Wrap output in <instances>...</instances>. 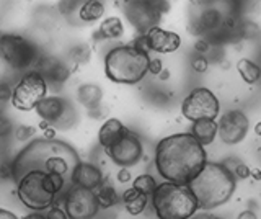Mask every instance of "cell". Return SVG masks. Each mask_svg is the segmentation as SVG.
Listing matches in <instances>:
<instances>
[{
    "label": "cell",
    "mask_w": 261,
    "mask_h": 219,
    "mask_svg": "<svg viewBox=\"0 0 261 219\" xmlns=\"http://www.w3.org/2000/svg\"><path fill=\"white\" fill-rule=\"evenodd\" d=\"M206 162V149L191 133L167 136L155 145L153 164L165 182L188 185Z\"/></svg>",
    "instance_id": "obj_1"
},
{
    "label": "cell",
    "mask_w": 261,
    "mask_h": 219,
    "mask_svg": "<svg viewBox=\"0 0 261 219\" xmlns=\"http://www.w3.org/2000/svg\"><path fill=\"white\" fill-rule=\"evenodd\" d=\"M80 162L82 160L77 151L67 142L39 137V139L31 141L27 148H23L12 160L13 180L18 182L24 174L31 172V170L61 174L69 180Z\"/></svg>",
    "instance_id": "obj_2"
},
{
    "label": "cell",
    "mask_w": 261,
    "mask_h": 219,
    "mask_svg": "<svg viewBox=\"0 0 261 219\" xmlns=\"http://www.w3.org/2000/svg\"><path fill=\"white\" fill-rule=\"evenodd\" d=\"M237 178L225 164L206 162L193 180L188 183L198 201L199 209L209 211L230 201L235 191Z\"/></svg>",
    "instance_id": "obj_3"
},
{
    "label": "cell",
    "mask_w": 261,
    "mask_h": 219,
    "mask_svg": "<svg viewBox=\"0 0 261 219\" xmlns=\"http://www.w3.org/2000/svg\"><path fill=\"white\" fill-rule=\"evenodd\" d=\"M150 54L137 46L121 44L110 50L105 56V74L111 82L136 85L149 74Z\"/></svg>",
    "instance_id": "obj_4"
},
{
    "label": "cell",
    "mask_w": 261,
    "mask_h": 219,
    "mask_svg": "<svg viewBox=\"0 0 261 219\" xmlns=\"http://www.w3.org/2000/svg\"><path fill=\"white\" fill-rule=\"evenodd\" d=\"M67 178L61 174H46L31 170L16 182V197L24 208L44 211L56 205V198L64 188Z\"/></svg>",
    "instance_id": "obj_5"
},
{
    "label": "cell",
    "mask_w": 261,
    "mask_h": 219,
    "mask_svg": "<svg viewBox=\"0 0 261 219\" xmlns=\"http://www.w3.org/2000/svg\"><path fill=\"white\" fill-rule=\"evenodd\" d=\"M150 198L159 219H190L199 209L188 185L163 182L157 185Z\"/></svg>",
    "instance_id": "obj_6"
},
{
    "label": "cell",
    "mask_w": 261,
    "mask_h": 219,
    "mask_svg": "<svg viewBox=\"0 0 261 219\" xmlns=\"http://www.w3.org/2000/svg\"><path fill=\"white\" fill-rule=\"evenodd\" d=\"M233 12L230 0H194L190 7L188 31L201 38L224 35L225 21Z\"/></svg>",
    "instance_id": "obj_7"
},
{
    "label": "cell",
    "mask_w": 261,
    "mask_h": 219,
    "mask_svg": "<svg viewBox=\"0 0 261 219\" xmlns=\"http://www.w3.org/2000/svg\"><path fill=\"white\" fill-rule=\"evenodd\" d=\"M38 47L21 35L0 33V62L18 72H27L39 61Z\"/></svg>",
    "instance_id": "obj_8"
},
{
    "label": "cell",
    "mask_w": 261,
    "mask_h": 219,
    "mask_svg": "<svg viewBox=\"0 0 261 219\" xmlns=\"http://www.w3.org/2000/svg\"><path fill=\"white\" fill-rule=\"evenodd\" d=\"M47 93V80L36 69L23 72V76L13 87L12 105L20 111H31Z\"/></svg>",
    "instance_id": "obj_9"
},
{
    "label": "cell",
    "mask_w": 261,
    "mask_h": 219,
    "mask_svg": "<svg viewBox=\"0 0 261 219\" xmlns=\"http://www.w3.org/2000/svg\"><path fill=\"white\" fill-rule=\"evenodd\" d=\"M220 113V103L216 93L206 87H198L188 93L181 103V115L188 121L198 119H217Z\"/></svg>",
    "instance_id": "obj_10"
},
{
    "label": "cell",
    "mask_w": 261,
    "mask_h": 219,
    "mask_svg": "<svg viewBox=\"0 0 261 219\" xmlns=\"http://www.w3.org/2000/svg\"><path fill=\"white\" fill-rule=\"evenodd\" d=\"M36 113L41 119L47 121L56 129H70L77 121V111L73 108L70 100H65L62 96H44L36 105Z\"/></svg>",
    "instance_id": "obj_11"
},
{
    "label": "cell",
    "mask_w": 261,
    "mask_h": 219,
    "mask_svg": "<svg viewBox=\"0 0 261 219\" xmlns=\"http://www.w3.org/2000/svg\"><path fill=\"white\" fill-rule=\"evenodd\" d=\"M62 208L69 219H93L100 211L95 191L79 185H72L67 190Z\"/></svg>",
    "instance_id": "obj_12"
},
{
    "label": "cell",
    "mask_w": 261,
    "mask_h": 219,
    "mask_svg": "<svg viewBox=\"0 0 261 219\" xmlns=\"http://www.w3.org/2000/svg\"><path fill=\"white\" fill-rule=\"evenodd\" d=\"M105 152L116 165L129 168L141 162L144 156V145H142L141 137L129 129V133L124 137H121V139L114 145H111V148L105 149Z\"/></svg>",
    "instance_id": "obj_13"
},
{
    "label": "cell",
    "mask_w": 261,
    "mask_h": 219,
    "mask_svg": "<svg viewBox=\"0 0 261 219\" xmlns=\"http://www.w3.org/2000/svg\"><path fill=\"white\" fill-rule=\"evenodd\" d=\"M250 129V119L242 110H230L217 121V136L227 145H235L245 139Z\"/></svg>",
    "instance_id": "obj_14"
},
{
    "label": "cell",
    "mask_w": 261,
    "mask_h": 219,
    "mask_svg": "<svg viewBox=\"0 0 261 219\" xmlns=\"http://www.w3.org/2000/svg\"><path fill=\"white\" fill-rule=\"evenodd\" d=\"M124 13L130 25L141 35L157 27L162 18V13L155 10L147 0H129L124 4Z\"/></svg>",
    "instance_id": "obj_15"
},
{
    "label": "cell",
    "mask_w": 261,
    "mask_h": 219,
    "mask_svg": "<svg viewBox=\"0 0 261 219\" xmlns=\"http://www.w3.org/2000/svg\"><path fill=\"white\" fill-rule=\"evenodd\" d=\"M147 38V44H149V50L159 54H170L179 50L181 46V36L175 31H168L163 30L159 25L150 28L147 33H144Z\"/></svg>",
    "instance_id": "obj_16"
},
{
    "label": "cell",
    "mask_w": 261,
    "mask_h": 219,
    "mask_svg": "<svg viewBox=\"0 0 261 219\" xmlns=\"http://www.w3.org/2000/svg\"><path fill=\"white\" fill-rule=\"evenodd\" d=\"M103 180H105V177L101 170L93 164H88V162H80L70 177L72 185L84 186V188H88V190H95L96 186L101 185Z\"/></svg>",
    "instance_id": "obj_17"
},
{
    "label": "cell",
    "mask_w": 261,
    "mask_h": 219,
    "mask_svg": "<svg viewBox=\"0 0 261 219\" xmlns=\"http://www.w3.org/2000/svg\"><path fill=\"white\" fill-rule=\"evenodd\" d=\"M129 133V128L122 125V121L118 118H110L101 125L100 131H98V142L103 149H108L111 145L116 144L121 137H124Z\"/></svg>",
    "instance_id": "obj_18"
},
{
    "label": "cell",
    "mask_w": 261,
    "mask_h": 219,
    "mask_svg": "<svg viewBox=\"0 0 261 219\" xmlns=\"http://www.w3.org/2000/svg\"><path fill=\"white\" fill-rule=\"evenodd\" d=\"M36 70H39L46 80L47 79L53 80L54 84H64L65 80L70 77V72H72L69 64H65L59 59H47L44 62H41Z\"/></svg>",
    "instance_id": "obj_19"
},
{
    "label": "cell",
    "mask_w": 261,
    "mask_h": 219,
    "mask_svg": "<svg viewBox=\"0 0 261 219\" xmlns=\"http://www.w3.org/2000/svg\"><path fill=\"white\" fill-rule=\"evenodd\" d=\"M204 148L212 144L217 137V119H198L191 123L190 131Z\"/></svg>",
    "instance_id": "obj_20"
},
{
    "label": "cell",
    "mask_w": 261,
    "mask_h": 219,
    "mask_svg": "<svg viewBox=\"0 0 261 219\" xmlns=\"http://www.w3.org/2000/svg\"><path fill=\"white\" fill-rule=\"evenodd\" d=\"M101 99H103V90L100 85L95 84H84L79 87L77 90V100L82 107H85L88 111L100 108L101 107Z\"/></svg>",
    "instance_id": "obj_21"
},
{
    "label": "cell",
    "mask_w": 261,
    "mask_h": 219,
    "mask_svg": "<svg viewBox=\"0 0 261 219\" xmlns=\"http://www.w3.org/2000/svg\"><path fill=\"white\" fill-rule=\"evenodd\" d=\"M149 198L150 197H147V194L136 190L134 186H130V188H127L124 193H122V203H124L126 211L130 216L142 214L147 205H149Z\"/></svg>",
    "instance_id": "obj_22"
},
{
    "label": "cell",
    "mask_w": 261,
    "mask_h": 219,
    "mask_svg": "<svg viewBox=\"0 0 261 219\" xmlns=\"http://www.w3.org/2000/svg\"><path fill=\"white\" fill-rule=\"evenodd\" d=\"M124 35V23L119 17H108L101 21L100 28L93 33V39H119Z\"/></svg>",
    "instance_id": "obj_23"
},
{
    "label": "cell",
    "mask_w": 261,
    "mask_h": 219,
    "mask_svg": "<svg viewBox=\"0 0 261 219\" xmlns=\"http://www.w3.org/2000/svg\"><path fill=\"white\" fill-rule=\"evenodd\" d=\"M105 15V4L101 0H85L79 7V18L85 23L98 21Z\"/></svg>",
    "instance_id": "obj_24"
},
{
    "label": "cell",
    "mask_w": 261,
    "mask_h": 219,
    "mask_svg": "<svg viewBox=\"0 0 261 219\" xmlns=\"http://www.w3.org/2000/svg\"><path fill=\"white\" fill-rule=\"evenodd\" d=\"M93 191L96 194V200H98V205H100V208L108 209V208H113V206L118 205L119 194H118L116 190H114V186L110 182L103 180L101 185L96 186Z\"/></svg>",
    "instance_id": "obj_25"
},
{
    "label": "cell",
    "mask_w": 261,
    "mask_h": 219,
    "mask_svg": "<svg viewBox=\"0 0 261 219\" xmlns=\"http://www.w3.org/2000/svg\"><path fill=\"white\" fill-rule=\"evenodd\" d=\"M237 70H239L240 77L243 79V82H247L250 85L256 84L261 79V67L256 62H253L251 59H240L237 62Z\"/></svg>",
    "instance_id": "obj_26"
},
{
    "label": "cell",
    "mask_w": 261,
    "mask_h": 219,
    "mask_svg": "<svg viewBox=\"0 0 261 219\" xmlns=\"http://www.w3.org/2000/svg\"><path fill=\"white\" fill-rule=\"evenodd\" d=\"M90 59V50L87 44H82V46H77L73 47V50L70 51L69 54V67L72 70H77L79 66H82V64H87Z\"/></svg>",
    "instance_id": "obj_27"
},
{
    "label": "cell",
    "mask_w": 261,
    "mask_h": 219,
    "mask_svg": "<svg viewBox=\"0 0 261 219\" xmlns=\"http://www.w3.org/2000/svg\"><path fill=\"white\" fill-rule=\"evenodd\" d=\"M133 186L136 190H139L141 193L147 194V197H152V193L157 188V182L155 178L149 174H142V175H137L134 180H133Z\"/></svg>",
    "instance_id": "obj_28"
},
{
    "label": "cell",
    "mask_w": 261,
    "mask_h": 219,
    "mask_svg": "<svg viewBox=\"0 0 261 219\" xmlns=\"http://www.w3.org/2000/svg\"><path fill=\"white\" fill-rule=\"evenodd\" d=\"M80 0H59L57 4V10L61 15H70L73 10H79Z\"/></svg>",
    "instance_id": "obj_29"
},
{
    "label": "cell",
    "mask_w": 261,
    "mask_h": 219,
    "mask_svg": "<svg viewBox=\"0 0 261 219\" xmlns=\"http://www.w3.org/2000/svg\"><path fill=\"white\" fill-rule=\"evenodd\" d=\"M35 133H36V128L21 125V126H18L15 129V137H16V141L24 142V141H30V137L35 136Z\"/></svg>",
    "instance_id": "obj_30"
},
{
    "label": "cell",
    "mask_w": 261,
    "mask_h": 219,
    "mask_svg": "<svg viewBox=\"0 0 261 219\" xmlns=\"http://www.w3.org/2000/svg\"><path fill=\"white\" fill-rule=\"evenodd\" d=\"M191 67H193L194 72H198V74H204V72H206L207 67H209V61H207V58L204 54H198L196 58H193Z\"/></svg>",
    "instance_id": "obj_31"
},
{
    "label": "cell",
    "mask_w": 261,
    "mask_h": 219,
    "mask_svg": "<svg viewBox=\"0 0 261 219\" xmlns=\"http://www.w3.org/2000/svg\"><path fill=\"white\" fill-rule=\"evenodd\" d=\"M250 167L247 164H242V162H239L233 168H232V172L235 175L237 180H245V178H248L250 177Z\"/></svg>",
    "instance_id": "obj_32"
},
{
    "label": "cell",
    "mask_w": 261,
    "mask_h": 219,
    "mask_svg": "<svg viewBox=\"0 0 261 219\" xmlns=\"http://www.w3.org/2000/svg\"><path fill=\"white\" fill-rule=\"evenodd\" d=\"M13 131L12 121L8 119L5 115H0V139H5V137Z\"/></svg>",
    "instance_id": "obj_33"
},
{
    "label": "cell",
    "mask_w": 261,
    "mask_h": 219,
    "mask_svg": "<svg viewBox=\"0 0 261 219\" xmlns=\"http://www.w3.org/2000/svg\"><path fill=\"white\" fill-rule=\"evenodd\" d=\"M0 180H2V182L13 180V167H12V162H4V164H0Z\"/></svg>",
    "instance_id": "obj_34"
},
{
    "label": "cell",
    "mask_w": 261,
    "mask_h": 219,
    "mask_svg": "<svg viewBox=\"0 0 261 219\" xmlns=\"http://www.w3.org/2000/svg\"><path fill=\"white\" fill-rule=\"evenodd\" d=\"M194 51L198 54H206L211 51V41L207 38H198L194 43Z\"/></svg>",
    "instance_id": "obj_35"
},
{
    "label": "cell",
    "mask_w": 261,
    "mask_h": 219,
    "mask_svg": "<svg viewBox=\"0 0 261 219\" xmlns=\"http://www.w3.org/2000/svg\"><path fill=\"white\" fill-rule=\"evenodd\" d=\"M46 217H47V219H69L67 214H65L64 208H59L57 205H53L51 208H49Z\"/></svg>",
    "instance_id": "obj_36"
},
{
    "label": "cell",
    "mask_w": 261,
    "mask_h": 219,
    "mask_svg": "<svg viewBox=\"0 0 261 219\" xmlns=\"http://www.w3.org/2000/svg\"><path fill=\"white\" fill-rule=\"evenodd\" d=\"M147 2H149L155 10H159L162 15L170 12V4H168V0H147Z\"/></svg>",
    "instance_id": "obj_37"
},
{
    "label": "cell",
    "mask_w": 261,
    "mask_h": 219,
    "mask_svg": "<svg viewBox=\"0 0 261 219\" xmlns=\"http://www.w3.org/2000/svg\"><path fill=\"white\" fill-rule=\"evenodd\" d=\"M13 88L8 85L7 82H0V102H8L12 100Z\"/></svg>",
    "instance_id": "obj_38"
},
{
    "label": "cell",
    "mask_w": 261,
    "mask_h": 219,
    "mask_svg": "<svg viewBox=\"0 0 261 219\" xmlns=\"http://www.w3.org/2000/svg\"><path fill=\"white\" fill-rule=\"evenodd\" d=\"M163 69V62L162 59L159 58H150V62H149V74L152 76H159Z\"/></svg>",
    "instance_id": "obj_39"
},
{
    "label": "cell",
    "mask_w": 261,
    "mask_h": 219,
    "mask_svg": "<svg viewBox=\"0 0 261 219\" xmlns=\"http://www.w3.org/2000/svg\"><path fill=\"white\" fill-rule=\"evenodd\" d=\"M116 178H118L119 183H129V182H133V175H130V170L127 167H121L118 175H116Z\"/></svg>",
    "instance_id": "obj_40"
},
{
    "label": "cell",
    "mask_w": 261,
    "mask_h": 219,
    "mask_svg": "<svg viewBox=\"0 0 261 219\" xmlns=\"http://www.w3.org/2000/svg\"><path fill=\"white\" fill-rule=\"evenodd\" d=\"M56 131L57 129L54 126H47L43 129V137L44 139H56Z\"/></svg>",
    "instance_id": "obj_41"
},
{
    "label": "cell",
    "mask_w": 261,
    "mask_h": 219,
    "mask_svg": "<svg viewBox=\"0 0 261 219\" xmlns=\"http://www.w3.org/2000/svg\"><path fill=\"white\" fill-rule=\"evenodd\" d=\"M237 219H258V216H256L255 211L245 209V211H242V213L239 214V217H237Z\"/></svg>",
    "instance_id": "obj_42"
},
{
    "label": "cell",
    "mask_w": 261,
    "mask_h": 219,
    "mask_svg": "<svg viewBox=\"0 0 261 219\" xmlns=\"http://www.w3.org/2000/svg\"><path fill=\"white\" fill-rule=\"evenodd\" d=\"M0 219H18L12 211H7V209H2L0 208Z\"/></svg>",
    "instance_id": "obj_43"
},
{
    "label": "cell",
    "mask_w": 261,
    "mask_h": 219,
    "mask_svg": "<svg viewBox=\"0 0 261 219\" xmlns=\"http://www.w3.org/2000/svg\"><path fill=\"white\" fill-rule=\"evenodd\" d=\"M250 177L253 178L255 182H261V170L256 167V168H251L250 170Z\"/></svg>",
    "instance_id": "obj_44"
},
{
    "label": "cell",
    "mask_w": 261,
    "mask_h": 219,
    "mask_svg": "<svg viewBox=\"0 0 261 219\" xmlns=\"http://www.w3.org/2000/svg\"><path fill=\"white\" fill-rule=\"evenodd\" d=\"M21 219H47L44 214H41V213H31V214H28V216H24V217H21Z\"/></svg>",
    "instance_id": "obj_45"
},
{
    "label": "cell",
    "mask_w": 261,
    "mask_h": 219,
    "mask_svg": "<svg viewBox=\"0 0 261 219\" xmlns=\"http://www.w3.org/2000/svg\"><path fill=\"white\" fill-rule=\"evenodd\" d=\"M160 80H168L170 79V70L168 69H162V72H160V74L157 76Z\"/></svg>",
    "instance_id": "obj_46"
},
{
    "label": "cell",
    "mask_w": 261,
    "mask_h": 219,
    "mask_svg": "<svg viewBox=\"0 0 261 219\" xmlns=\"http://www.w3.org/2000/svg\"><path fill=\"white\" fill-rule=\"evenodd\" d=\"M253 129H255V134H256V136H261V121H258V123L255 125V128H253Z\"/></svg>",
    "instance_id": "obj_47"
},
{
    "label": "cell",
    "mask_w": 261,
    "mask_h": 219,
    "mask_svg": "<svg viewBox=\"0 0 261 219\" xmlns=\"http://www.w3.org/2000/svg\"><path fill=\"white\" fill-rule=\"evenodd\" d=\"M190 219H209V216L207 214H202V216H193Z\"/></svg>",
    "instance_id": "obj_48"
},
{
    "label": "cell",
    "mask_w": 261,
    "mask_h": 219,
    "mask_svg": "<svg viewBox=\"0 0 261 219\" xmlns=\"http://www.w3.org/2000/svg\"><path fill=\"white\" fill-rule=\"evenodd\" d=\"M209 219H222V217H216V216H209Z\"/></svg>",
    "instance_id": "obj_49"
}]
</instances>
